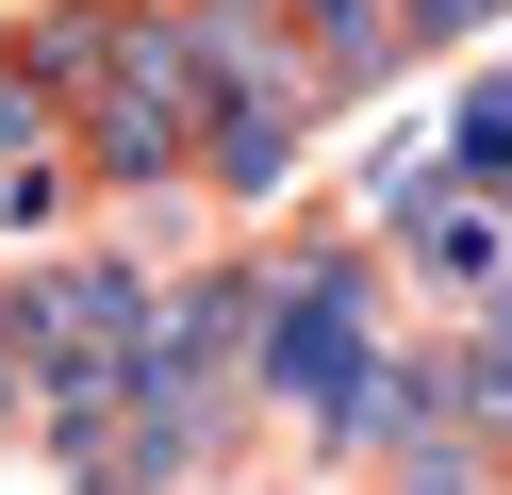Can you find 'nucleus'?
Listing matches in <instances>:
<instances>
[{
    "label": "nucleus",
    "mask_w": 512,
    "mask_h": 495,
    "mask_svg": "<svg viewBox=\"0 0 512 495\" xmlns=\"http://www.w3.org/2000/svg\"><path fill=\"white\" fill-rule=\"evenodd\" d=\"M50 215H67V165H50V149H34V165H0V231H17V248H34Z\"/></svg>",
    "instance_id": "obj_7"
},
{
    "label": "nucleus",
    "mask_w": 512,
    "mask_h": 495,
    "mask_svg": "<svg viewBox=\"0 0 512 495\" xmlns=\"http://www.w3.org/2000/svg\"><path fill=\"white\" fill-rule=\"evenodd\" d=\"M199 99H215V66H199V33L182 17H116V50H100V182H166V165H199Z\"/></svg>",
    "instance_id": "obj_1"
},
{
    "label": "nucleus",
    "mask_w": 512,
    "mask_h": 495,
    "mask_svg": "<svg viewBox=\"0 0 512 495\" xmlns=\"http://www.w3.org/2000/svg\"><path fill=\"white\" fill-rule=\"evenodd\" d=\"M17 132H34V83H0V149H17Z\"/></svg>",
    "instance_id": "obj_8"
},
{
    "label": "nucleus",
    "mask_w": 512,
    "mask_h": 495,
    "mask_svg": "<svg viewBox=\"0 0 512 495\" xmlns=\"http://www.w3.org/2000/svg\"><path fill=\"white\" fill-rule=\"evenodd\" d=\"M397 495H496V479H479L463 429H413V446H397Z\"/></svg>",
    "instance_id": "obj_5"
},
{
    "label": "nucleus",
    "mask_w": 512,
    "mask_h": 495,
    "mask_svg": "<svg viewBox=\"0 0 512 495\" xmlns=\"http://www.w3.org/2000/svg\"><path fill=\"white\" fill-rule=\"evenodd\" d=\"M446 165H479V182H512V83L463 99V132H446Z\"/></svg>",
    "instance_id": "obj_6"
},
{
    "label": "nucleus",
    "mask_w": 512,
    "mask_h": 495,
    "mask_svg": "<svg viewBox=\"0 0 512 495\" xmlns=\"http://www.w3.org/2000/svg\"><path fill=\"white\" fill-rule=\"evenodd\" d=\"M0 413H17V330H0Z\"/></svg>",
    "instance_id": "obj_9"
},
{
    "label": "nucleus",
    "mask_w": 512,
    "mask_h": 495,
    "mask_svg": "<svg viewBox=\"0 0 512 495\" xmlns=\"http://www.w3.org/2000/svg\"><path fill=\"white\" fill-rule=\"evenodd\" d=\"M397 264H413V281H446L463 314H496V281H512V215H496V182H479V165L397 182Z\"/></svg>",
    "instance_id": "obj_3"
},
{
    "label": "nucleus",
    "mask_w": 512,
    "mask_h": 495,
    "mask_svg": "<svg viewBox=\"0 0 512 495\" xmlns=\"http://www.w3.org/2000/svg\"><path fill=\"white\" fill-rule=\"evenodd\" d=\"M281 50H298V83H314V99H364L380 66L413 50V33H397V0H298V33H281Z\"/></svg>",
    "instance_id": "obj_4"
},
{
    "label": "nucleus",
    "mask_w": 512,
    "mask_h": 495,
    "mask_svg": "<svg viewBox=\"0 0 512 495\" xmlns=\"http://www.w3.org/2000/svg\"><path fill=\"white\" fill-rule=\"evenodd\" d=\"M133 330H149V281H133L116 248H83V264H34V297H17L34 396H67V380H116V363H133Z\"/></svg>",
    "instance_id": "obj_2"
}]
</instances>
